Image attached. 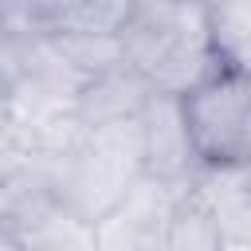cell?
<instances>
[{"label": "cell", "mask_w": 251, "mask_h": 251, "mask_svg": "<svg viewBox=\"0 0 251 251\" xmlns=\"http://www.w3.org/2000/svg\"><path fill=\"white\" fill-rule=\"evenodd\" d=\"M184 122L192 133V149L200 165L243 161V133L251 114V71L224 63L216 75L180 94Z\"/></svg>", "instance_id": "1"}, {"label": "cell", "mask_w": 251, "mask_h": 251, "mask_svg": "<svg viewBox=\"0 0 251 251\" xmlns=\"http://www.w3.org/2000/svg\"><path fill=\"white\" fill-rule=\"evenodd\" d=\"M196 169H200V157L192 149L180 98L153 90L141 106V173L149 180L188 188Z\"/></svg>", "instance_id": "2"}, {"label": "cell", "mask_w": 251, "mask_h": 251, "mask_svg": "<svg viewBox=\"0 0 251 251\" xmlns=\"http://www.w3.org/2000/svg\"><path fill=\"white\" fill-rule=\"evenodd\" d=\"M180 196L184 188L141 176L94 224V251H153Z\"/></svg>", "instance_id": "3"}, {"label": "cell", "mask_w": 251, "mask_h": 251, "mask_svg": "<svg viewBox=\"0 0 251 251\" xmlns=\"http://www.w3.org/2000/svg\"><path fill=\"white\" fill-rule=\"evenodd\" d=\"M188 196L212 216L220 235L251 239V184L239 161L227 165H200L188 180Z\"/></svg>", "instance_id": "4"}, {"label": "cell", "mask_w": 251, "mask_h": 251, "mask_svg": "<svg viewBox=\"0 0 251 251\" xmlns=\"http://www.w3.org/2000/svg\"><path fill=\"white\" fill-rule=\"evenodd\" d=\"M153 94L149 78L141 71H133L129 63L110 67L90 75L78 94H75V114L82 118V126H102V122H122V118H137L145 98Z\"/></svg>", "instance_id": "5"}, {"label": "cell", "mask_w": 251, "mask_h": 251, "mask_svg": "<svg viewBox=\"0 0 251 251\" xmlns=\"http://www.w3.org/2000/svg\"><path fill=\"white\" fill-rule=\"evenodd\" d=\"M137 0H55L47 4L39 27L86 31V35H122Z\"/></svg>", "instance_id": "6"}, {"label": "cell", "mask_w": 251, "mask_h": 251, "mask_svg": "<svg viewBox=\"0 0 251 251\" xmlns=\"http://www.w3.org/2000/svg\"><path fill=\"white\" fill-rule=\"evenodd\" d=\"M55 43V51L82 75H98V71H110V67H122L126 63V51H122V35H86V31H55V27H43Z\"/></svg>", "instance_id": "7"}, {"label": "cell", "mask_w": 251, "mask_h": 251, "mask_svg": "<svg viewBox=\"0 0 251 251\" xmlns=\"http://www.w3.org/2000/svg\"><path fill=\"white\" fill-rule=\"evenodd\" d=\"M153 251H220V231H216L212 216L188 196V188L176 200V208H173Z\"/></svg>", "instance_id": "8"}, {"label": "cell", "mask_w": 251, "mask_h": 251, "mask_svg": "<svg viewBox=\"0 0 251 251\" xmlns=\"http://www.w3.org/2000/svg\"><path fill=\"white\" fill-rule=\"evenodd\" d=\"M4 4H8V8L20 16V20L39 24V20H43V4H47V0H4Z\"/></svg>", "instance_id": "9"}, {"label": "cell", "mask_w": 251, "mask_h": 251, "mask_svg": "<svg viewBox=\"0 0 251 251\" xmlns=\"http://www.w3.org/2000/svg\"><path fill=\"white\" fill-rule=\"evenodd\" d=\"M8 126H12V78L0 67V129H8Z\"/></svg>", "instance_id": "10"}, {"label": "cell", "mask_w": 251, "mask_h": 251, "mask_svg": "<svg viewBox=\"0 0 251 251\" xmlns=\"http://www.w3.org/2000/svg\"><path fill=\"white\" fill-rule=\"evenodd\" d=\"M251 153V114H247V133H243V157Z\"/></svg>", "instance_id": "11"}, {"label": "cell", "mask_w": 251, "mask_h": 251, "mask_svg": "<svg viewBox=\"0 0 251 251\" xmlns=\"http://www.w3.org/2000/svg\"><path fill=\"white\" fill-rule=\"evenodd\" d=\"M239 165H243V176H247V184H251V153H247V157H243Z\"/></svg>", "instance_id": "12"}, {"label": "cell", "mask_w": 251, "mask_h": 251, "mask_svg": "<svg viewBox=\"0 0 251 251\" xmlns=\"http://www.w3.org/2000/svg\"><path fill=\"white\" fill-rule=\"evenodd\" d=\"M47 4H55V0H47ZM47 4H43V12H47Z\"/></svg>", "instance_id": "13"}]
</instances>
